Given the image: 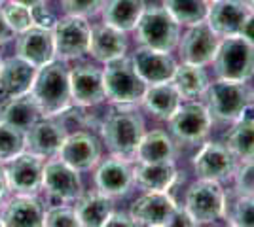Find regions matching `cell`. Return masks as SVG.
I'll return each mask as SVG.
<instances>
[{"label": "cell", "mask_w": 254, "mask_h": 227, "mask_svg": "<svg viewBox=\"0 0 254 227\" xmlns=\"http://www.w3.org/2000/svg\"><path fill=\"white\" fill-rule=\"evenodd\" d=\"M224 144L241 161L254 157V116H241L233 121Z\"/></svg>", "instance_id": "obj_32"}, {"label": "cell", "mask_w": 254, "mask_h": 227, "mask_svg": "<svg viewBox=\"0 0 254 227\" xmlns=\"http://www.w3.org/2000/svg\"><path fill=\"white\" fill-rule=\"evenodd\" d=\"M10 2H15V4H23V6H27V8H36V6H40V4H46V0H10Z\"/></svg>", "instance_id": "obj_46"}, {"label": "cell", "mask_w": 254, "mask_h": 227, "mask_svg": "<svg viewBox=\"0 0 254 227\" xmlns=\"http://www.w3.org/2000/svg\"><path fill=\"white\" fill-rule=\"evenodd\" d=\"M63 10L66 15H78V17H93L101 13L105 0H61Z\"/></svg>", "instance_id": "obj_39"}, {"label": "cell", "mask_w": 254, "mask_h": 227, "mask_svg": "<svg viewBox=\"0 0 254 227\" xmlns=\"http://www.w3.org/2000/svg\"><path fill=\"white\" fill-rule=\"evenodd\" d=\"M146 133L144 118L135 106L114 104L101 125V136L110 155L135 161L138 142Z\"/></svg>", "instance_id": "obj_1"}, {"label": "cell", "mask_w": 254, "mask_h": 227, "mask_svg": "<svg viewBox=\"0 0 254 227\" xmlns=\"http://www.w3.org/2000/svg\"><path fill=\"white\" fill-rule=\"evenodd\" d=\"M144 8V0H105V6L101 10L103 23L116 27L124 33H131L135 31Z\"/></svg>", "instance_id": "obj_31"}, {"label": "cell", "mask_w": 254, "mask_h": 227, "mask_svg": "<svg viewBox=\"0 0 254 227\" xmlns=\"http://www.w3.org/2000/svg\"><path fill=\"white\" fill-rule=\"evenodd\" d=\"M8 184H6V176H4V171H2V165H0V208L6 201V195H8Z\"/></svg>", "instance_id": "obj_45"}, {"label": "cell", "mask_w": 254, "mask_h": 227, "mask_svg": "<svg viewBox=\"0 0 254 227\" xmlns=\"http://www.w3.org/2000/svg\"><path fill=\"white\" fill-rule=\"evenodd\" d=\"M36 78V68L25 59L13 55L2 59L0 65V98L19 97L31 93L32 84Z\"/></svg>", "instance_id": "obj_23"}, {"label": "cell", "mask_w": 254, "mask_h": 227, "mask_svg": "<svg viewBox=\"0 0 254 227\" xmlns=\"http://www.w3.org/2000/svg\"><path fill=\"white\" fill-rule=\"evenodd\" d=\"M239 36L247 40V42L254 45V11H249V15L245 17L243 21V27H241V31H239Z\"/></svg>", "instance_id": "obj_43"}, {"label": "cell", "mask_w": 254, "mask_h": 227, "mask_svg": "<svg viewBox=\"0 0 254 227\" xmlns=\"http://www.w3.org/2000/svg\"><path fill=\"white\" fill-rule=\"evenodd\" d=\"M15 55L31 63L34 68L48 65L57 59L55 55V42L53 31L32 25L29 31L17 34L15 38Z\"/></svg>", "instance_id": "obj_20"}, {"label": "cell", "mask_w": 254, "mask_h": 227, "mask_svg": "<svg viewBox=\"0 0 254 227\" xmlns=\"http://www.w3.org/2000/svg\"><path fill=\"white\" fill-rule=\"evenodd\" d=\"M207 2H214V0H207Z\"/></svg>", "instance_id": "obj_51"}, {"label": "cell", "mask_w": 254, "mask_h": 227, "mask_svg": "<svg viewBox=\"0 0 254 227\" xmlns=\"http://www.w3.org/2000/svg\"><path fill=\"white\" fill-rule=\"evenodd\" d=\"M103 84H105L106 100L112 104H140L146 91V84L133 68L129 57H120L116 61L105 63L103 68Z\"/></svg>", "instance_id": "obj_3"}, {"label": "cell", "mask_w": 254, "mask_h": 227, "mask_svg": "<svg viewBox=\"0 0 254 227\" xmlns=\"http://www.w3.org/2000/svg\"><path fill=\"white\" fill-rule=\"evenodd\" d=\"M70 80V95L72 104L80 108L97 106L106 100L105 84H103V70L95 65H78L68 70Z\"/></svg>", "instance_id": "obj_16"}, {"label": "cell", "mask_w": 254, "mask_h": 227, "mask_svg": "<svg viewBox=\"0 0 254 227\" xmlns=\"http://www.w3.org/2000/svg\"><path fill=\"white\" fill-rule=\"evenodd\" d=\"M66 135V127L61 121H57V118H40L25 133V150L36 153L44 159L55 157L61 150Z\"/></svg>", "instance_id": "obj_19"}, {"label": "cell", "mask_w": 254, "mask_h": 227, "mask_svg": "<svg viewBox=\"0 0 254 227\" xmlns=\"http://www.w3.org/2000/svg\"><path fill=\"white\" fill-rule=\"evenodd\" d=\"M44 226L48 227H78L74 206H68L64 203H53L46 208L44 214Z\"/></svg>", "instance_id": "obj_37"}, {"label": "cell", "mask_w": 254, "mask_h": 227, "mask_svg": "<svg viewBox=\"0 0 254 227\" xmlns=\"http://www.w3.org/2000/svg\"><path fill=\"white\" fill-rule=\"evenodd\" d=\"M171 84L177 87L182 100H197L205 97L209 89V74L205 66L193 65V63H182L177 65V70L171 78Z\"/></svg>", "instance_id": "obj_30"}, {"label": "cell", "mask_w": 254, "mask_h": 227, "mask_svg": "<svg viewBox=\"0 0 254 227\" xmlns=\"http://www.w3.org/2000/svg\"><path fill=\"white\" fill-rule=\"evenodd\" d=\"M163 8L169 11L179 25L191 27L207 19L209 2L207 0H163Z\"/></svg>", "instance_id": "obj_33"}, {"label": "cell", "mask_w": 254, "mask_h": 227, "mask_svg": "<svg viewBox=\"0 0 254 227\" xmlns=\"http://www.w3.org/2000/svg\"><path fill=\"white\" fill-rule=\"evenodd\" d=\"M55 157H59L61 161L70 165L76 171L85 173L95 169L101 161V144L91 133H85V131L68 133Z\"/></svg>", "instance_id": "obj_17"}, {"label": "cell", "mask_w": 254, "mask_h": 227, "mask_svg": "<svg viewBox=\"0 0 254 227\" xmlns=\"http://www.w3.org/2000/svg\"><path fill=\"white\" fill-rule=\"evenodd\" d=\"M114 210V199L95 191H85L74 201V212L82 227H105L108 216Z\"/></svg>", "instance_id": "obj_27"}, {"label": "cell", "mask_w": 254, "mask_h": 227, "mask_svg": "<svg viewBox=\"0 0 254 227\" xmlns=\"http://www.w3.org/2000/svg\"><path fill=\"white\" fill-rule=\"evenodd\" d=\"M44 118H59L72 106L70 80L63 61L55 59L36 68V78L31 89Z\"/></svg>", "instance_id": "obj_2"}, {"label": "cell", "mask_w": 254, "mask_h": 227, "mask_svg": "<svg viewBox=\"0 0 254 227\" xmlns=\"http://www.w3.org/2000/svg\"><path fill=\"white\" fill-rule=\"evenodd\" d=\"M184 208L190 212L197 226H211L224 218L228 212V201L222 182L197 178V182H193L186 191Z\"/></svg>", "instance_id": "obj_7"}, {"label": "cell", "mask_w": 254, "mask_h": 227, "mask_svg": "<svg viewBox=\"0 0 254 227\" xmlns=\"http://www.w3.org/2000/svg\"><path fill=\"white\" fill-rule=\"evenodd\" d=\"M230 226L254 227V195H237V201L232 205V212L226 216Z\"/></svg>", "instance_id": "obj_36"}, {"label": "cell", "mask_w": 254, "mask_h": 227, "mask_svg": "<svg viewBox=\"0 0 254 227\" xmlns=\"http://www.w3.org/2000/svg\"><path fill=\"white\" fill-rule=\"evenodd\" d=\"M40 118L44 116L40 112V106L36 104V100L32 97V93L2 98V102H0V121L23 131V133H27Z\"/></svg>", "instance_id": "obj_26"}, {"label": "cell", "mask_w": 254, "mask_h": 227, "mask_svg": "<svg viewBox=\"0 0 254 227\" xmlns=\"http://www.w3.org/2000/svg\"><path fill=\"white\" fill-rule=\"evenodd\" d=\"M249 4L243 0H214L209 2V11L205 21L220 38L239 34L245 17L249 15Z\"/></svg>", "instance_id": "obj_22"}, {"label": "cell", "mask_w": 254, "mask_h": 227, "mask_svg": "<svg viewBox=\"0 0 254 227\" xmlns=\"http://www.w3.org/2000/svg\"><path fill=\"white\" fill-rule=\"evenodd\" d=\"M53 31L55 55L59 61H76L87 55L89 38H91V25L85 17L78 15H64L57 19Z\"/></svg>", "instance_id": "obj_10"}, {"label": "cell", "mask_w": 254, "mask_h": 227, "mask_svg": "<svg viewBox=\"0 0 254 227\" xmlns=\"http://www.w3.org/2000/svg\"><path fill=\"white\" fill-rule=\"evenodd\" d=\"M32 21H34V25L44 27V29H53L57 19L50 11V8H46V4H40V6L32 8Z\"/></svg>", "instance_id": "obj_40"}, {"label": "cell", "mask_w": 254, "mask_h": 227, "mask_svg": "<svg viewBox=\"0 0 254 227\" xmlns=\"http://www.w3.org/2000/svg\"><path fill=\"white\" fill-rule=\"evenodd\" d=\"M129 59L146 86L171 82L177 70V61L173 59L171 51H159L148 45H138Z\"/></svg>", "instance_id": "obj_14"}, {"label": "cell", "mask_w": 254, "mask_h": 227, "mask_svg": "<svg viewBox=\"0 0 254 227\" xmlns=\"http://www.w3.org/2000/svg\"><path fill=\"white\" fill-rule=\"evenodd\" d=\"M46 159L31 153L21 151L11 161L2 165L6 176V184L11 193L17 195H38L42 191V173Z\"/></svg>", "instance_id": "obj_11"}, {"label": "cell", "mask_w": 254, "mask_h": 227, "mask_svg": "<svg viewBox=\"0 0 254 227\" xmlns=\"http://www.w3.org/2000/svg\"><path fill=\"white\" fill-rule=\"evenodd\" d=\"M42 191L52 203H74L84 193L80 171L72 169L59 157H50L44 163Z\"/></svg>", "instance_id": "obj_9"}, {"label": "cell", "mask_w": 254, "mask_h": 227, "mask_svg": "<svg viewBox=\"0 0 254 227\" xmlns=\"http://www.w3.org/2000/svg\"><path fill=\"white\" fill-rule=\"evenodd\" d=\"M127 53V36L124 31L110 25H95L91 27V38H89V49L91 55L99 63H110Z\"/></svg>", "instance_id": "obj_24"}, {"label": "cell", "mask_w": 254, "mask_h": 227, "mask_svg": "<svg viewBox=\"0 0 254 227\" xmlns=\"http://www.w3.org/2000/svg\"><path fill=\"white\" fill-rule=\"evenodd\" d=\"M4 2H6V0H0V6H2V4H4Z\"/></svg>", "instance_id": "obj_49"}, {"label": "cell", "mask_w": 254, "mask_h": 227, "mask_svg": "<svg viewBox=\"0 0 254 227\" xmlns=\"http://www.w3.org/2000/svg\"><path fill=\"white\" fill-rule=\"evenodd\" d=\"M167 226L171 227H195V220L191 218V214L184 208V206L177 205V208L173 210V214H171L169 222H167Z\"/></svg>", "instance_id": "obj_41"}, {"label": "cell", "mask_w": 254, "mask_h": 227, "mask_svg": "<svg viewBox=\"0 0 254 227\" xmlns=\"http://www.w3.org/2000/svg\"><path fill=\"white\" fill-rule=\"evenodd\" d=\"M212 66L216 78L220 80L249 82L254 76V45L243 40L239 34L220 38Z\"/></svg>", "instance_id": "obj_6"}, {"label": "cell", "mask_w": 254, "mask_h": 227, "mask_svg": "<svg viewBox=\"0 0 254 227\" xmlns=\"http://www.w3.org/2000/svg\"><path fill=\"white\" fill-rule=\"evenodd\" d=\"M205 98L212 121L233 123L243 116V110L251 102V87L247 86V82L218 78L214 84H209Z\"/></svg>", "instance_id": "obj_4"}, {"label": "cell", "mask_w": 254, "mask_h": 227, "mask_svg": "<svg viewBox=\"0 0 254 227\" xmlns=\"http://www.w3.org/2000/svg\"><path fill=\"white\" fill-rule=\"evenodd\" d=\"M177 157V140L167 131H148L138 142L135 161L140 163H165L175 161Z\"/></svg>", "instance_id": "obj_29"}, {"label": "cell", "mask_w": 254, "mask_h": 227, "mask_svg": "<svg viewBox=\"0 0 254 227\" xmlns=\"http://www.w3.org/2000/svg\"><path fill=\"white\" fill-rule=\"evenodd\" d=\"M135 184L142 191H171L179 180V171L175 161L165 163H140L133 165Z\"/></svg>", "instance_id": "obj_25"}, {"label": "cell", "mask_w": 254, "mask_h": 227, "mask_svg": "<svg viewBox=\"0 0 254 227\" xmlns=\"http://www.w3.org/2000/svg\"><path fill=\"white\" fill-rule=\"evenodd\" d=\"M177 208V201L169 191H144L133 201L129 208V216L135 226L144 227H165L173 210Z\"/></svg>", "instance_id": "obj_15"}, {"label": "cell", "mask_w": 254, "mask_h": 227, "mask_svg": "<svg viewBox=\"0 0 254 227\" xmlns=\"http://www.w3.org/2000/svg\"><path fill=\"white\" fill-rule=\"evenodd\" d=\"M0 10L4 13V19L10 25V29L15 33V36L25 33V31H29L34 25V21H32V10L27 8V6H23V4H15V2L6 0L0 6Z\"/></svg>", "instance_id": "obj_35"}, {"label": "cell", "mask_w": 254, "mask_h": 227, "mask_svg": "<svg viewBox=\"0 0 254 227\" xmlns=\"http://www.w3.org/2000/svg\"><path fill=\"white\" fill-rule=\"evenodd\" d=\"M135 226V222H133V218L129 216V212H116V210H112V214L108 216L106 220L105 227H133Z\"/></svg>", "instance_id": "obj_42"}, {"label": "cell", "mask_w": 254, "mask_h": 227, "mask_svg": "<svg viewBox=\"0 0 254 227\" xmlns=\"http://www.w3.org/2000/svg\"><path fill=\"white\" fill-rule=\"evenodd\" d=\"M46 206L38 195L13 193L10 201H4L0 220L6 227H40L44 226Z\"/></svg>", "instance_id": "obj_21"}, {"label": "cell", "mask_w": 254, "mask_h": 227, "mask_svg": "<svg viewBox=\"0 0 254 227\" xmlns=\"http://www.w3.org/2000/svg\"><path fill=\"white\" fill-rule=\"evenodd\" d=\"M15 38V33L10 29V25L4 19V13L0 10V45H6L8 42H11Z\"/></svg>", "instance_id": "obj_44"}, {"label": "cell", "mask_w": 254, "mask_h": 227, "mask_svg": "<svg viewBox=\"0 0 254 227\" xmlns=\"http://www.w3.org/2000/svg\"><path fill=\"white\" fill-rule=\"evenodd\" d=\"M191 165L197 178L226 182L233 178V173L237 169V157L222 142L207 140L201 142V148L193 155Z\"/></svg>", "instance_id": "obj_12"}, {"label": "cell", "mask_w": 254, "mask_h": 227, "mask_svg": "<svg viewBox=\"0 0 254 227\" xmlns=\"http://www.w3.org/2000/svg\"><path fill=\"white\" fill-rule=\"evenodd\" d=\"M140 104L156 119L169 121L173 118V114L182 104V97L171 82H165V84H156V86L146 87Z\"/></svg>", "instance_id": "obj_28"}, {"label": "cell", "mask_w": 254, "mask_h": 227, "mask_svg": "<svg viewBox=\"0 0 254 227\" xmlns=\"http://www.w3.org/2000/svg\"><path fill=\"white\" fill-rule=\"evenodd\" d=\"M233 189L237 195H254V157L245 159L233 173Z\"/></svg>", "instance_id": "obj_38"}, {"label": "cell", "mask_w": 254, "mask_h": 227, "mask_svg": "<svg viewBox=\"0 0 254 227\" xmlns=\"http://www.w3.org/2000/svg\"><path fill=\"white\" fill-rule=\"evenodd\" d=\"M220 45V36L211 29L207 21L188 27V31L180 36L179 53L182 63H193V65H212L214 55Z\"/></svg>", "instance_id": "obj_13"}, {"label": "cell", "mask_w": 254, "mask_h": 227, "mask_svg": "<svg viewBox=\"0 0 254 227\" xmlns=\"http://www.w3.org/2000/svg\"><path fill=\"white\" fill-rule=\"evenodd\" d=\"M137 42L159 51H173L180 40V25L161 6H146L137 27Z\"/></svg>", "instance_id": "obj_5"}, {"label": "cell", "mask_w": 254, "mask_h": 227, "mask_svg": "<svg viewBox=\"0 0 254 227\" xmlns=\"http://www.w3.org/2000/svg\"><path fill=\"white\" fill-rule=\"evenodd\" d=\"M251 102L254 104V89H251Z\"/></svg>", "instance_id": "obj_48"}, {"label": "cell", "mask_w": 254, "mask_h": 227, "mask_svg": "<svg viewBox=\"0 0 254 227\" xmlns=\"http://www.w3.org/2000/svg\"><path fill=\"white\" fill-rule=\"evenodd\" d=\"M247 4H249V8H251V11H254V0H247Z\"/></svg>", "instance_id": "obj_47"}, {"label": "cell", "mask_w": 254, "mask_h": 227, "mask_svg": "<svg viewBox=\"0 0 254 227\" xmlns=\"http://www.w3.org/2000/svg\"><path fill=\"white\" fill-rule=\"evenodd\" d=\"M212 127L211 112L205 102L199 100H182L179 110L169 119L171 136L179 144L195 146L205 142Z\"/></svg>", "instance_id": "obj_8"}, {"label": "cell", "mask_w": 254, "mask_h": 227, "mask_svg": "<svg viewBox=\"0 0 254 227\" xmlns=\"http://www.w3.org/2000/svg\"><path fill=\"white\" fill-rule=\"evenodd\" d=\"M25 151V133L0 121V165Z\"/></svg>", "instance_id": "obj_34"}, {"label": "cell", "mask_w": 254, "mask_h": 227, "mask_svg": "<svg viewBox=\"0 0 254 227\" xmlns=\"http://www.w3.org/2000/svg\"><path fill=\"white\" fill-rule=\"evenodd\" d=\"M133 161L127 159H120V157H110L105 161H99L95 171V187L101 193L108 195L112 199L116 197H126L133 185H135V178H133Z\"/></svg>", "instance_id": "obj_18"}, {"label": "cell", "mask_w": 254, "mask_h": 227, "mask_svg": "<svg viewBox=\"0 0 254 227\" xmlns=\"http://www.w3.org/2000/svg\"><path fill=\"white\" fill-rule=\"evenodd\" d=\"M0 65H2V55H0Z\"/></svg>", "instance_id": "obj_50"}]
</instances>
